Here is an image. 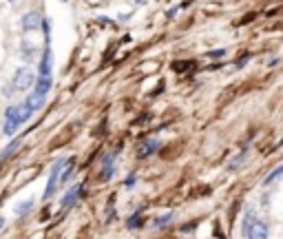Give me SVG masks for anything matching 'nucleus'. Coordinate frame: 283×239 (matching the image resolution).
<instances>
[{
    "mask_svg": "<svg viewBox=\"0 0 283 239\" xmlns=\"http://www.w3.org/2000/svg\"><path fill=\"white\" fill-rule=\"evenodd\" d=\"M244 235H246V239H268V235H270V228H268L266 222L254 219L250 212H248L246 219H244Z\"/></svg>",
    "mask_w": 283,
    "mask_h": 239,
    "instance_id": "f257e3e1",
    "label": "nucleus"
},
{
    "mask_svg": "<svg viewBox=\"0 0 283 239\" xmlns=\"http://www.w3.org/2000/svg\"><path fill=\"white\" fill-rule=\"evenodd\" d=\"M36 84V73H33L29 66H20L13 73V89L16 91H27Z\"/></svg>",
    "mask_w": 283,
    "mask_h": 239,
    "instance_id": "f03ea898",
    "label": "nucleus"
},
{
    "mask_svg": "<svg viewBox=\"0 0 283 239\" xmlns=\"http://www.w3.org/2000/svg\"><path fill=\"white\" fill-rule=\"evenodd\" d=\"M29 117H31V111L27 109L25 104H11L9 109L5 111V119H7V122H16L18 126L25 124Z\"/></svg>",
    "mask_w": 283,
    "mask_h": 239,
    "instance_id": "7ed1b4c3",
    "label": "nucleus"
},
{
    "mask_svg": "<svg viewBox=\"0 0 283 239\" xmlns=\"http://www.w3.org/2000/svg\"><path fill=\"white\" fill-rule=\"evenodd\" d=\"M66 164V157L64 159H58L56 164H53V169L49 173V182H46V188H44V199H49L53 195V190H56V186L60 182V175H62V169Z\"/></svg>",
    "mask_w": 283,
    "mask_h": 239,
    "instance_id": "20e7f679",
    "label": "nucleus"
},
{
    "mask_svg": "<svg viewBox=\"0 0 283 239\" xmlns=\"http://www.w3.org/2000/svg\"><path fill=\"white\" fill-rule=\"evenodd\" d=\"M40 25H42V16H40V11H27L25 16L20 18V29H22L25 33L40 29Z\"/></svg>",
    "mask_w": 283,
    "mask_h": 239,
    "instance_id": "39448f33",
    "label": "nucleus"
},
{
    "mask_svg": "<svg viewBox=\"0 0 283 239\" xmlns=\"http://www.w3.org/2000/svg\"><path fill=\"white\" fill-rule=\"evenodd\" d=\"M159 139H146V142H142L139 144V149H137V157L139 159H146V157H151L153 153H157L159 151Z\"/></svg>",
    "mask_w": 283,
    "mask_h": 239,
    "instance_id": "423d86ee",
    "label": "nucleus"
},
{
    "mask_svg": "<svg viewBox=\"0 0 283 239\" xmlns=\"http://www.w3.org/2000/svg\"><path fill=\"white\" fill-rule=\"evenodd\" d=\"M80 195H82V184H76L71 190L64 193V197H62V208H71V206H76V202L80 199Z\"/></svg>",
    "mask_w": 283,
    "mask_h": 239,
    "instance_id": "0eeeda50",
    "label": "nucleus"
},
{
    "mask_svg": "<svg viewBox=\"0 0 283 239\" xmlns=\"http://www.w3.org/2000/svg\"><path fill=\"white\" fill-rule=\"evenodd\" d=\"M51 64H53V53H51V46L46 44L44 46V53H42V60H40V76H51Z\"/></svg>",
    "mask_w": 283,
    "mask_h": 239,
    "instance_id": "6e6552de",
    "label": "nucleus"
},
{
    "mask_svg": "<svg viewBox=\"0 0 283 239\" xmlns=\"http://www.w3.org/2000/svg\"><path fill=\"white\" fill-rule=\"evenodd\" d=\"M25 106L29 109L31 113H36V111H40L44 106V95H38L36 91L31 93V95H27V100H25Z\"/></svg>",
    "mask_w": 283,
    "mask_h": 239,
    "instance_id": "1a4fd4ad",
    "label": "nucleus"
},
{
    "mask_svg": "<svg viewBox=\"0 0 283 239\" xmlns=\"http://www.w3.org/2000/svg\"><path fill=\"white\" fill-rule=\"evenodd\" d=\"M51 86H53L51 76H38L36 78V93H38V95H44L46 98V93L51 91Z\"/></svg>",
    "mask_w": 283,
    "mask_h": 239,
    "instance_id": "9d476101",
    "label": "nucleus"
},
{
    "mask_svg": "<svg viewBox=\"0 0 283 239\" xmlns=\"http://www.w3.org/2000/svg\"><path fill=\"white\" fill-rule=\"evenodd\" d=\"M22 56H25L27 62H33V60H36V51L31 49V42H29V40H22Z\"/></svg>",
    "mask_w": 283,
    "mask_h": 239,
    "instance_id": "9b49d317",
    "label": "nucleus"
},
{
    "mask_svg": "<svg viewBox=\"0 0 283 239\" xmlns=\"http://www.w3.org/2000/svg\"><path fill=\"white\" fill-rule=\"evenodd\" d=\"M281 177H283V164L277 166V169H274V171L270 173V175H268V177L264 179V184H266V186H270L272 182H277V179H281Z\"/></svg>",
    "mask_w": 283,
    "mask_h": 239,
    "instance_id": "f8f14e48",
    "label": "nucleus"
},
{
    "mask_svg": "<svg viewBox=\"0 0 283 239\" xmlns=\"http://www.w3.org/2000/svg\"><path fill=\"white\" fill-rule=\"evenodd\" d=\"M20 149V139H13V142H9V146H7V149L0 153V159H5V157H9L11 153H16Z\"/></svg>",
    "mask_w": 283,
    "mask_h": 239,
    "instance_id": "ddd939ff",
    "label": "nucleus"
},
{
    "mask_svg": "<svg viewBox=\"0 0 283 239\" xmlns=\"http://www.w3.org/2000/svg\"><path fill=\"white\" fill-rule=\"evenodd\" d=\"M175 217V212H166V215H161V217H157V219H155V226H157V228H159V226H166V224H171V219Z\"/></svg>",
    "mask_w": 283,
    "mask_h": 239,
    "instance_id": "4468645a",
    "label": "nucleus"
},
{
    "mask_svg": "<svg viewBox=\"0 0 283 239\" xmlns=\"http://www.w3.org/2000/svg\"><path fill=\"white\" fill-rule=\"evenodd\" d=\"M244 159H246V153H241V155H237V157H232L230 159V164H228V169L230 171H234V169H239L241 164H244Z\"/></svg>",
    "mask_w": 283,
    "mask_h": 239,
    "instance_id": "2eb2a0df",
    "label": "nucleus"
},
{
    "mask_svg": "<svg viewBox=\"0 0 283 239\" xmlns=\"http://www.w3.org/2000/svg\"><path fill=\"white\" fill-rule=\"evenodd\" d=\"M139 224H142L139 212H135V215H131V217H129V222H126V226H129V228H137Z\"/></svg>",
    "mask_w": 283,
    "mask_h": 239,
    "instance_id": "dca6fc26",
    "label": "nucleus"
},
{
    "mask_svg": "<svg viewBox=\"0 0 283 239\" xmlns=\"http://www.w3.org/2000/svg\"><path fill=\"white\" fill-rule=\"evenodd\" d=\"M31 206H33V202H31V199H27L22 206H16V212H18V215H25V212L31 210Z\"/></svg>",
    "mask_w": 283,
    "mask_h": 239,
    "instance_id": "f3484780",
    "label": "nucleus"
},
{
    "mask_svg": "<svg viewBox=\"0 0 283 239\" xmlns=\"http://www.w3.org/2000/svg\"><path fill=\"white\" fill-rule=\"evenodd\" d=\"M16 131H18V124L16 122H7V119H5V133H7V135H13Z\"/></svg>",
    "mask_w": 283,
    "mask_h": 239,
    "instance_id": "a211bd4d",
    "label": "nucleus"
},
{
    "mask_svg": "<svg viewBox=\"0 0 283 239\" xmlns=\"http://www.w3.org/2000/svg\"><path fill=\"white\" fill-rule=\"evenodd\" d=\"M208 56H210V58H224V56H226V51H224V49H217V51H210Z\"/></svg>",
    "mask_w": 283,
    "mask_h": 239,
    "instance_id": "6ab92c4d",
    "label": "nucleus"
},
{
    "mask_svg": "<svg viewBox=\"0 0 283 239\" xmlns=\"http://www.w3.org/2000/svg\"><path fill=\"white\" fill-rule=\"evenodd\" d=\"M100 25H104V27H115V22H113L111 18H100Z\"/></svg>",
    "mask_w": 283,
    "mask_h": 239,
    "instance_id": "aec40b11",
    "label": "nucleus"
},
{
    "mask_svg": "<svg viewBox=\"0 0 283 239\" xmlns=\"http://www.w3.org/2000/svg\"><path fill=\"white\" fill-rule=\"evenodd\" d=\"M135 186V175H129V179H126V188H133Z\"/></svg>",
    "mask_w": 283,
    "mask_h": 239,
    "instance_id": "412c9836",
    "label": "nucleus"
},
{
    "mask_svg": "<svg viewBox=\"0 0 283 239\" xmlns=\"http://www.w3.org/2000/svg\"><path fill=\"white\" fill-rule=\"evenodd\" d=\"M248 60H250V56H241V58L237 60V66H244V64L248 62Z\"/></svg>",
    "mask_w": 283,
    "mask_h": 239,
    "instance_id": "4be33fe9",
    "label": "nucleus"
},
{
    "mask_svg": "<svg viewBox=\"0 0 283 239\" xmlns=\"http://www.w3.org/2000/svg\"><path fill=\"white\" fill-rule=\"evenodd\" d=\"M279 64V58H270V62H268V66H277Z\"/></svg>",
    "mask_w": 283,
    "mask_h": 239,
    "instance_id": "5701e85b",
    "label": "nucleus"
},
{
    "mask_svg": "<svg viewBox=\"0 0 283 239\" xmlns=\"http://www.w3.org/2000/svg\"><path fill=\"white\" fill-rule=\"evenodd\" d=\"M5 228V217H0V230Z\"/></svg>",
    "mask_w": 283,
    "mask_h": 239,
    "instance_id": "b1692460",
    "label": "nucleus"
},
{
    "mask_svg": "<svg viewBox=\"0 0 283 239\" xmlns=\"http://www.w3.org/2000/svg\"><path fill=\"white\" fill-rule=\"evenodd\" d=\"M135 3H137V5H144V3H146V0H135Z\"/></svg>",
    "mask_w": 283,
    "mask_h": 239,
    "instance_id": "393cba45",
    "label": "nucleus"
}]
</instances>
